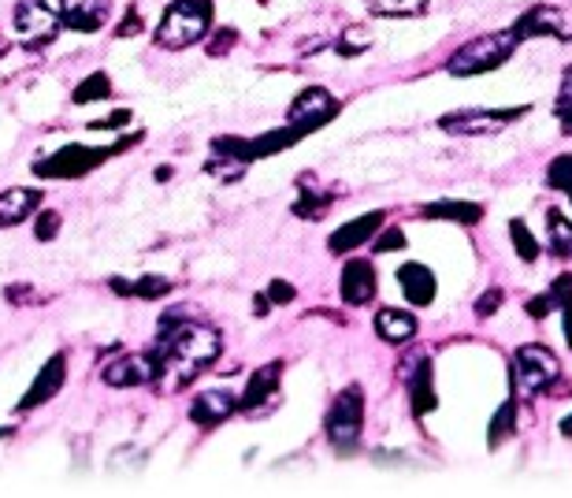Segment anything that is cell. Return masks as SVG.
Returning <instances> with one entry per match:
<instances>
[{
    "mask_svg": "<svg viewBox=\"0 0 572 498\" xmlns=\"http://www.w3.org/2000/svg\"><path fill=\"white\" fill-rule=\"evenodd\" d=\"M405 391H409V410L416 421H424L428 413L439 410V394H435V368L428 357H416L413 365H405Z\"/></svg>",
    "mask_w": 572,
    "mask_h": 498,
    "instance_id": "cell-15",
    "label": "cell"
},
{
    "mask_svg": "<svg viewBox=\"0 0 572 498\" xmlns=\"http://www.w3.org/2000/svg\"><path fill=\"white\" fill-rule=\"evenodd\" d=\"M569 202H572V194H569Z\"/></svg>",
    "mask_w": 572,
    "mask_h": 498,
    "instance_id": "cell-47",
    "label": "cell"
},
{
    "mask_svg": "<svg viewBox=\"0 0 572 498\" xmlns=\"http://www.w3.org/2000/svg\"><path fill=\"white\" fill-rule=\"evenodd\" d=\"M339 57H361V52H368L372 49V31L368 26H346V31L334 38V45H331Z\"/></svg>",
    "mask_w": 572,
    "mask_h": 498,
    "instance_id": "cell-30",
    "label": "cell"
},
{
    "mask_svg": "<svg viewBox=\"0 0 572 498\" xmlns=\"http://www.w3.org/2000/svg\"><path fill=\"white\" fill-rule=\"evenodd\" d=\"M131 123V108H115L108 120H101V123H89V131H108V126H126Z\"/></svg>",
    "mask_w": 572,
    "mask_h": 498,
    "instance_id": "cell-42",
    "label": "cell"
},
{
    "mask_svg": "<svg viewBox=\"0 0 572 498\" xmlns=\"http://www.w3.org/2000/svg\"><path fill=\"white\" fill-rule=\"evenodd\" d=\"M524 313L532 316V320H547V316L553 313V302H550V294H535L524 302Z\"/></svg>",
    "mask_w": 572,
    "mask_h": 498,
    "instance_id": "cell-40",
    "label": "cell"
},
{
    "mask_svg": "<svg viewBox=\"0 0 572 498\" xmlns=\"http://www.w3.org/2000/svg\"><path fill=\"white\" fill-rule=\"evenodd\" d=\"M4 297H8V305H23V302H41V294L34 291V287H26V283H20V287H8L4 291Z\"/></svg>",
    "mask_w": 572,
    "mask_h": 498,
    "instance_id": "cell-41",
    "label": "cell"
},
{
    "mask_svg": "<svg viewBox=\"0 0 572 498\" xmlns=\"http://www.w3.org/2000/svg\"><path fill=\"white\" fill-rule=\"evenodd\" d=\"M334 197L339 194H331V190H313L308 186V175L302 179V190H297V202H294V216H302V220H320V216L327 212V208L334 205Z\"/></svg>",
    "mask_w": 572,
    "mask_h": 498,
    "instance_id": "cell-24",
    "label": "cell"
},
{
    "mask_svg": "<svg viewBox=\"0 0 572 498\" xmlns=\"http://www.w3.org/2000/svg\"><path fill=\"white\" fill-rule=\"evenodd\" d=\"M387 223V212H365V216H357V220H350V223H342L339 231L327 239V250L334 253V257H346V253L353 250H361V246H368L372 239L379 234V228Z\"/></svg>",
    "mask_w": 572,
    "mask_h": 498,
    "instance_id": "cell-17",
    "label": "cell"
},
{
    "mask_svg": "<svg viewBox=\"0 0 572 498\" xmlns=\"http://www.w3.org/2000/svg\"><path fill=\"white\" fill-rule=\"evenodd\" d=\"M101 379L115 391H131V387H149V384H160L163 379V365L153 350L145 353H123V357L108 361L101 368Z\"/></svg>",
    "mask_w": 572,
    "mask_h": 498,
    "instance_id": "cell-9",
    "label": "cell"
},
{
    "mask_svg": "<svg viewBox=\"0 0 572 498\" xmlns=\"http://www.w3.org/2000/svg\"><path fill=\"white\" fill-rule=\"evenodd\" d=\"M510 242H513L516 257H521L524 265H535V260H539V253H543L539 250V239H535L532 228L521 220V216H513V220H510Z\"/></svg>",
    "mask_w": 572,
    "mask_h": 498,
    "instance_id": "cell-29",
    "label": "cell"
},
{
    "mask_svg": "<svg viewBox=\"0 0 572 498\" xmlns=\"http://www.w3.org/2000/svg\"><path fill=\"white\" fill-rule=\"evenodd\" d=\"M63 228V216L57 208H38V220H34V239L38 242H52Z\"/></svg>",
    "mask_w": 572,
    "mask_h": 498,
    "instance_id": "cell-33",
    "label": "cell"
},
{
    "mask_svg": "<svg viewBox=\"0 0 572 498\" xmlns=\"http://www.w3.org/2000/svg\"><path fill=\"white\" fill-rule=\"evenodd\" d=\"M268 302L271 305H290L297 297V291H294V283H287V279H271L268 283Z\"/></svg>",
    "mask_w": 572,
    "mask_h": 498,
    "instance_id": "cell-39",
    "label": "cell"
},
{
    "mask_svg": "<svg viewBox=\"0 0 572 498\" xmlns=\"http://www.w3.org/2000/svg\"><path fill=\"white\" fill-rule=\"evenodd\" d=\"M339 291H342V302L350 309H361V305H372L379 294V276H376V265L365 257H350L342 265V279H339Z\"/></svg>",
    "mask_w": 572,
    "mask_h": 498,
    "instance_id": "cell-14",
    "label": "cell"
},
{
    "mask_svg": "<svg viewBox=\"0 0 572 498\" xmlns=\"http://www.w3.org/2000/svg\"><path fill=\"white\" fill-rule=\"evenodd\" d=\"M558 379H561V361L550 347H543V342H528V347H521L513 353L510 384L521 394L535 398V394L550 391Z\"/></svg>",
    "mask_w": 572,
    "mask_h": 498,
    "instance_id": "cell-7",
    "label": "cell"
},
{
    "mask_svg": "<svg viewBox=\"0 0 572 498\" xmlns=\"http://www.w3.org/2000/svg\"><path fill=\"white\" fill-rule=\"evenodd\" d=\"M160 357L163 373H175V387H186L190 379H197L205 368H212L223 353V339L212 324L205 320H190V316L179 313H163L160 328H157V342L149 347Z\"/></svg>",
    "mask_w": 572,
    "mask_h": 498,
    "instance_id": "cell-1",
    "label": "cell"
},
{
    "mask_svg": "<svg viewBox=\"0 0 572 498\" xmlns=\"http://www.w3.org/2000/svg\"><path fill=\"white\" fill-rule=\"evenodd\" d=\"M115 41H123V38H138L142 34V12L138 8H126V15L120 20V26H115Z\"/></svg>",
    "mask_w": 572,
    "mask_h": 498,
    "instance_id": "cell-38",
    "label": "cell"
},
{
    "mask_svg": "<svg viewBox=\"0 0 572 498\" xmlns=\"http://www.w3.org/2000/svg\"><path fill=\"white\" fill-rule=\"evenodd\" d=\"M234 413H239V398H234L231 391H205L190 402V421L205 432L220 428V424L231 421Z\"/></svg>",
    "mask_w": 572,
    "mask_h": 498,
    "instance_id": "cell-19",
    "label": "cell"
},
{
    "mask_svg": "<svg viewBox=\"0 0 572 498\" xmlns=\"http://www.w3.org/2000/svg\"><path fill=\"white\" fill-rule=\"evenodd\" d=\"M12 26L26 49H45V45L57 41L63 23H60V12H52L45 0H15Z\"/></svg>",
    "mask_w": 572,
    "mask_h": 498,
    "instance_id": "cell-8",
    "label": "cell"
},
{
    "mask_svg": "<svg viewBox=\"0 0 572 498\" xmlns=\"http://www.w3.org/2000/svg\"><path fill=\"white\" fill-rule=\"evenodd\" d=\"M12 432H15V428H4V424H0V439H8Z\"/></svg>",
    "mask_w": 572,
    "mask_h": 498,
    "instance_id": "cell-46",
    "label": "cell"
},
{
    "mask_svg": "<svg viewBox=\"0 0 572 498\" xmlns=\"http://www.w3.org/2000/svg\"><path fill=\"white\" fill-rule=\"evenodd\" d=\"M398 287H402L405 302L413 305V309H428L435 297H439V279H435V271L428 265H421V260H409V265L398 268Z\"/></svg>",
    "mask_w": 572,
    "mask_h": 498,
    "instance_id": "cell-18",
    "label": "cell"
},
{
    "mask_svg": "<svg viewBox=\"0 0 572 498\" xmlns=\"http://www.w3.org/2000/svg\"><path fill=\"white\" fill-rule=\"evenodd\" d=\"M424 220H447V223H461V228H472V223L484 220V205L458 202V197H442V202L424 205Z\"/></svg>",
    "mask_w": 572,
    "mask_h": 498,
    "instance_id": "cell-22",
    "label": "cell"
},
{
    "mask_svg": "<svg viewBox=\"0 0 572 498\" xmlns=\"http://www.w3.org/2000/svg\"><path fill=\"white\" fill-rule=\"evenodd\" d=\"M239 45V31H231V26H223V31H216V38L208 41V57H227V52Z\"/></svg>",
    "mask_w": 572,
    "mask_h": 498,
    "instance_id": "cell-36",
    "label": "cell"
},
{
    "mask_svg": "<svg viewBox=\"0 0 572 498\" xmlns=\"http://www.w3.org/2000/svg\"><path fill=\"white\" fill-rule=\"evenodd\" d=\"M208 31H212V0H171L153 38H157L160 49L179 52L205 41Z\"/></svg>",
    "mask_w": 572,
    "mask_h": 498,
    "instance_id": "cell-3",
    "label": "cell"
},
{
    "mask_svg": "<svg viewBox=\"0 0 572 498\" xmlns=\"http://www.w3.org/2000/svg\"><path fill=\"white\" fill-rule=\"evenodd\" d=\"M502 302H506L502 287H490V291L476 302V316H479V320H487V316H495L498 309H502Z\"/></svg>",
    "mask_w": 572,
    "mask_h": 498,
    "instance_id": "cell-37",
    "label": "cell"
},
{
    "mask_svg": "<svg viewBox=\"0 0 572 498\" xmlns=\"http://www.w3.org/2000/svg\"><path fill=\"white\" fill-rule=\"evenodd\" d=\"M510 387H513V384H510ZM513 432H516V387H513V394L502 402V410L495 413V421H490L487 447H490V450H498V447H502V442H510V439H513Z\"/></svg>",
    "mask_w": 572,
    "mask_h": 498,
    "instance_id": "cell-26",
    "label": "cell"
},
{
    "mask_svg": "<svg viewBox=\"0 0 572 498\" xmlns=\"http://www.w3.org/2000/svg\"><path fill=\"white\" fill-rule=\"evenodd\" d=\"M134 142H142V134L120 138V142H112V146H63L57 153H49V157L34 160V175L38 179H82V175H89V171L101 168L105 160L126 153Z\"/></svg>",
    "mask_w": 572,
    "mask_h": 498,
    "instance_id": "cell-4",
    "label": "cell"
},
{
    "mask_svg": "<svg viewBox=\"0 0 572 498\" xmlns=\"http://www.w3.org/2000/svg\"><path fill=\"white\" fill-rule=\"evenodd\" d=\"M558 428H561V436H565V439H572V416H565V421H561Z\"/></svg>",
    "mask_w": 572,
    "mask_h": 498,
    "instance_id": "cell-44",
    "label": "cell"
},
{
    "mask_svg": "<svg viewBox=\"0 0 572 498\" xmlns=\"http://www.w3.org/2000/svg\"><path fill=\"white\" fill-rule=\"evenodd\" d=\"M372 324H376L379 339L390 342V347H405V342H413L416 331H421V320L409 309H394V305H384Z\"/></svg>",
    "mask_w": 572,
    "mask_h": 498,
    "instance_id": "cell-21",
    "label": "cell"
},
{
    "mask_svg": "<svg viewBox=\"0 0 572 498\" xmlns=\"http://www.w3.org/2000/svg\"><path fill=\"white\" fill-rule=\"evenodd\" d=\"M553 116H558L561 123V134H572V63L561 71L558 97H553Z\"/></svg>",
    "mask_w": 572,
    "mask_h": 498,
    "instance_id": "cell-31",
    "label": "cell"
},
{
    "mask_svg": "<svg viewBox=\"0 0 572 498\" xmlns=\"http://www.w3.org/2000/svg\"><path fill=\"white\" fill-rule=\"evenodd\" d=\"M4 52H8V41H4V34H0V60H4Z\"/></svg>",
    "mask_w": 572,
    "mask_h": 498,
    "instance_id": "cell-45",
    "label": "cell"
},
{
    "mask_svg": "<svg viewBox=\"0 0 572 498\" xmlns=\"http://www.w3.org/2000/svg\"><path fill=\"white\" fill-rule=\"evenodd\" d=\"M279 384H283V361H268V365L253 368V376L245 379V391L239 394V413H265L276 402Z\"/></svg>",
    "mask_w": 572,
    "mask_h": 498,
    "instance_id": "cell-13",
    "label": "cell"
},
{
    "mask_svg": "<svg viewBox=\"0 0 572 498\" xmlns=\"http://www.w3.org/2000/svg\"><path fill=\"white\" fill-rule=\"evenodd\" d=\"M112 97V78H108V71H89L82 83L71 89V105H97V101H108Z\"/></svg>",
    "mask_w": 572,
    "mask_h": 498,
    "instance_id": "cell-25",
    "label": "cell"
},
{
    "mask_svg": "<svg viewBox=\"0 0 572 498\" xmlns=\"http://www.w3.org/2000/svg\"><path fill=\"white\" fill-rule=\"evenodd\" d=\"M561 331H565V342H569V350H572V305H565V309H561Z\"/></svg>",
    "mask_w": 572,
    "mask_h": 498,
    "instance_id": "cell-43",
    "label": "cell"
},
{
    "mask_svg": "<svg viewBox=\"0 0 572 498\" xmlns=\"http://www.w3.org/2000/svg\"><path fill=\"white\" fill-rule=\"evenodd\" d=\"M60 23L75 34H97L112 20V0H57Z\"/></svg>",
    "mask_w": 572,
    "mask_h": 498,
    "instance_id": "cell-16",
    "label": "cell"
},
{
    "mask_svg": "<svg viewBox=\"0 0 572 498\" xmlns=\"http://www.w3.org/2000/svg\"><path fill=\"white\" fill-rule=\"evenodd\" d=\"M339 112H342V105H339V97H334L331 89L308 86L294 97V101H290L287 123H294V126H302L305 134H313V131H320L324 123H331Z\"/></svg>",
    "mask_w": 572,
    "mask_h": 498,
    "instance_id": "cell-10",
    "label": "cell"
},
{
    "mask_svg": "<svg viewBox=\"0 0 572 498\" xmlns=\"http://www.w3.org/2000/svg\"><path fill=\"white\" fill-rule=\"evenodd\" d=\"M63 384H68V353H52V357L38 368L34 384L26 387V394L20 398L15 413H31V410H38V405H49L52 398L63 391Z\"/></svg>",
    "mask_w": 572,
    "mask_h": 498,
    "instance_id": "cell-12",
    "label": "cell"
},
{
    "mask_svg": "<svg viewBox=\"0 0 572 498\" xmlns=\"http://www.w3.org/2000/svg\"><path fill=\"white\" fill-rule=\"evenodd\" d=\"M365 4L379 20H413V15L428 12L431 0H365Z\"/></svg>",
    "mask_w": 572,
    "mask_h": 498,
    "instance_id": "cell-28",
    "label": "cell"
},
{
    "mask_svg": "<svg viewBox=\"0 0 572 498\" xmlns=\"http://www.w3.org/2000/svg\"><path fill=\"white\" fill-rule=\"evenodd\" d=\"M513 31H516V38L521 41H535V38L572 41V15L565 12V8L535 4V8H528V12L516 15Z\"/></svg>",
    "mask_w": 572,
    "mask_h": 498,
    "instance_id": "cell-11",
    "label": "cell"
},
{
    "mask_svg": "<svg viewBox=\"0 0 572 498\" xmlns=\"http://www.w3.org/2000/svg\"><path fill=\"white\" fill-rule=\"evenodd\" d=\"M324 432L339 454H353L361 447V432H365V391H361V384L346 387L334 398L331 410H327Z\"/></svg>",
    "mask_w": 572,
    "mask_h": 498,
    "instance_id": "cell-6",
    "label": "cell"
},
{
    "mask_svg": "<svg viewBox=\"0 0 572 498\" xmlns=\"http://www.w3.org/2000/svg\"><path fill=\"white\" fill-rule=\"evenodd\" d=\"M532 112V105L516 108H458V112L439 116V131L453 134V138H487V134L510 131L516 120Z\"/></svg>",
    "mask_w": 572,
    "mask_h": 498,
    "instance_id": "cell-5",
    "label": "cell"
},
{
    "mask_svg": "<svg viewBox=\"0 0 572 498\" xmlns=\"http://www.w3.org/2000/svg\"><path fill=\"white\" fill-rule=\"evenodd\" d=\"M550 302H553V309H565V305H572V276L565 271V276H558L550 283Z\"/></svg>",
    "mask_w": 572,
    "mask_h": 498,
    "instance_id": "cell-35",
    "label": "cell"
},
{
    "mask_svg": "<svg viewBox=\"0 0 572 498\" xmlns=\"http://www.w3.org/2000/svg\"><path fill=\"white\" fill-rule=\"evenodd\" d=\"M547 234H550V253L561 260H572V220L561 208L547 212Z\"/></svg>",
    "mask_w": 572,
    "mask_h": 498,
    "instance_id": "cell-27",
    "label": "cell"
},
{
    "mask_svg": "<svg viewBox=\"0 0 572 498\" xmlns=\"http://www.w3.org/2000/svg\"><path fill=\"white\" fill-rule=\"evenodd\" d=\"M372 246H376V253H398L405 250V231L402 228H379V234L372 239Z\"/></svg>",
    "mask_w": 572,
    "mask_h": 498,
    "instance_id": "cell-34",
    "label": "cell"
},
{
    "mask_svg": "<svg viewBox=\"0 0 572 498\" xmlns=\"http://www.w3.org/2000/svg\"><path fill=\"white\" fill-rule=\"evenodd\" d=\"M108 287L123 297H142V302H157V297H168L171 291H175V283L163 276H142V279H134V283H123L120 276H112L108 279Z\"/></svg>",
    "mask_w": 572,
    "mask_h": 498,
    "instance_id": "cell-23",
    "label": "cell"
},
{
    "mask_svg": "<svg viewBox=\"0 0 572 498\" xmlns=\"http://www.w3.org/2000/svg\"><path fill=\"white\" fill-rule=\"evenodd\" d=\"M41 202H45V194H41V190H31V186L0 190V231L20 228L23 220L38 216Z\"/></svg>",
    "mask_w": 572,
    "mask_h": 498,
    "instance_id": "cell-20",
    "label": "cell"
},
{
    "mask_svg": "<svg viewBox=\"0 0 572 498\" xmlns=\"http://www.w3.org/2000/svg\"><path fill=\"white\" fill-rule=\"evenodd\" d=\"M521 38H516L513 26H506V31H495V34H479V38H472L461 45L458 52L447 60V75L453 78H476V75H490V71H498L502 63L513 60V52L521 49Z\"/></svg>",
    "mask_w": 572,
    "mask_h": 498,
    "instance_id": "cell-2",
    "label": "cell"
},
{
    "mask_svg": "<svg viewBox=\"0 0 572 498\" xmlns=\"http://www.w3.org/2000/svg\"><path fill=\"white\" fill-rule=\"evenodd\" d=\"M547 186L558 190V194H572V153H561V157L550 160V168H547Z\"/></svg>",
    "mask_w": 572,
    "mask_h": 498,
    "instance_id": "cell-32",
    "label": "cell"
}]
</instances>
